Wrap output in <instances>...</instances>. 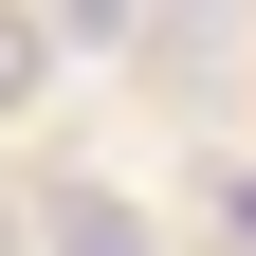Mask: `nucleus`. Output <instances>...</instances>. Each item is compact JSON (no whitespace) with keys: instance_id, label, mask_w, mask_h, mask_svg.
Segmentation results:
<instances>
[{"instance_id":"f257e3e1","label":"nucleus","mask_w":256,"mask_h":256,"mask_svg":"<svg viewBox=\"0 0 256 256\" xmlns=\"http://www.w3.org/2000/svg\"><path fill=\"white\" fill-rule=\"evenodd\" d=\"M37 256H146V220H128V202H92V183H74V202H37Z\"/></svg>"},{"instance_id":"f03ea898","label":"nucleus","mask_w":256,"mask_h":256,"mask_svg":"<svg viewBox=\"0 0 256 256\" xmlns=\"http://www.w3.org/2000/svg\"><path fill=\"white\" fill-rule=\"evenodd\" d=\"M18 92H37V18H0V110H18Z\"/></svg>"},{"instance_id":"7ed1b4c3","label":"nucleus","mask_w":256,"mask_h":256,"mask_svg":"<svg viewBox=\"0 0 256 256\" xmlns=\"http://www.w3.org/2000/svg\"><path fill=\"white\" fill-rule=\"evenodd\" d=\"M110 18H128V0H55V37H110Z\"/></svg>"},{"instance_id":"20e7f679","label":"nucleus","mask_w":256,"mask_h":256,"mask_svg":"<svg viewBox=\"0 0 256 256\" xmlns=\"http://www.w3.org/2000/svg\"><path fill=\"white\" fill-rule=\"evenodd\" d=\"M220 238H238V256H256V183H220Z\"/></svg>"},{"instance_id":"39448f33","label":"nucleus","mask_w":256,"mask_h":256,"mask_svg":"<svg viewBox=\"0 0 256 256\" xmlns=\"http://www.w3.org/2000/svg\"><path fill=\"white\" fill-rule=\"evenodd\" d=\"M0 256H18V202H0Z\"/></svg>"}]
</instances>
